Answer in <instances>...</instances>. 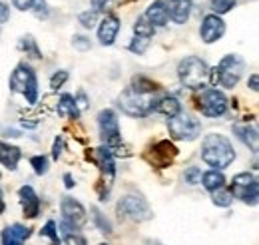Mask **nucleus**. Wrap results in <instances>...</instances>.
<instances>
[{
    "mask_svg": "<svg viewBox=\"0 0 259 245\" xmlns=\"http://www.w3.org/2000/svg\"><path fill=\"white\" fill-rule=\"evenodd\" d=\"M231 195L241 199L243 203L247 206H255L257 203V195H259V184L257 178L249 172H241L237 176H233V182H231Z\"/></svg>",
    "mask_w": 259,
    "mask_h": 245,
    "instance_id": "obj_7",
    "label": "nucleus"
},
{
    "mask_svg": "<svg viewBox=\"0 0 259 245\" xmlns=\"http://www.w3.org/2000/svg\"><path fill=\"white\" fill-rule=\"evenodd\" d=\"M74 184H76V182H74V178H72L70 174H64V185L66 187L70 189V187H74Z\"/></svg>",
    "mask_w": 259,
    "mask_h": 245,
    "instance_id": "obj_47",
    "label": "nucleus"
},
{
    "mask_svg": "<svg viewBox=\"0 0 259 245\" xmlns=\"http://www.w3.org/2000/svg\"><path fill=\"white\" fill-rule=\"evenodd\" d=\"M98 16H100V14H96L94 10H86V12H80V14H78V22H80L84 28L92 30V28L96 26Z\"/></svg>",
    "mask_w": 259,
    "mask_h": 245,
    "instance_id": "obj_32",
    "label": "nucleus"
},
{
    "mask_svg": "<svg viewBox=\"0 0 259 245\" xmlns=\"http://www.w3.org/2000/svg\"><path fill=\"white\" fill-rule=\"evenodd\" d=\"M4 136H6V138H20L22 134H20L18 130H10V128H8V130H4Z\"/></svg>",
    "mask_w": 259,
    "mask_h": 245,
    "instance_id": "obj_46",
    "label": "nucleus"
},
{
    "mask_svg": "<svg viewBox=\"0 0 259 245\" xmlns=\"http://www.w3.org/2000/svg\"><path fill=\"white\" fill-rule=\"evenodd\" d=\"M120 26L122 24H120V20L116 16H112V14L104 16V20L98 26V40H100V44L102 46H112L116 42V38H118Z\"/></svg>",
    "mask_w": 259,
    "mask_h": 245,
    "instance_id": "obj_15",
    "label": "nucleus"
},
{
    "mask_svg": "<svg viewBox=\"0 0 259 245\" xmlns=\"http://www.w3.org/2000/svg\"><path fill=\"white\" fill-rule=\"evenodd\" d=\"M211 201H213V206H218V208H229L231 201H233V195H231V191L226 189V185H224V187L211 191Z\"/></svg>",
    "mask_w": 259,
    "mask_h": 245,
    "instance_id": "obj_26",
    "label": "nucleus"
},
{
    "mask_svg": "<svg viewBox=\"0 0 259 245\" xmlns=\"http://www.w3.org/2000/svg\"><path fill=\"white\" fill-rule=\"evenodd\" d=\"M20 48L30 56V58H42V54H40V48H38V44H36V40H34L32 36H24L22 40H20Z\"/></svg>",
    "mask_w": 259,
    "mask_h": 245,
    "instance_id": "obj_28",
    "label": "nucleus"
},
{
    "mask_svg": "<svg viewBox=\"0 0 259 245\" xmlns=\"http://www.w3.org/2000/svg\"><path fill=\"white\" fill-rule=\"evenodd\" d=\"M154 112H160V114L167 116V118H174V116H178L182 112V104L174 96H163V98H160L154 104Z\"/></svg>",
    "mask_w": 259,
    "mask_h": 245,
    "instance_id": "obj_22",
    "label": "nucleus"
},
{
    "mask_svg": "<svg viewBox=\"0 0 259 245\" xmlns=\"http://www.w3.org/2000/svg\"><path fill=\"white\" fill-rule=\"evenodd\" d=\"M12 4H14L18 10H30L34 0H12Z\"/></svg>",
    "mask_w": 259,
    "mask_h": 245,
    "instance_id": "obj_43",
    "label": "nucleus"
},
{
    "mask_svg": "<svg viewBox=\"0 0 259 245\" xmlns=\"http://www.w3.org/2000/svg\"><path fill=\"white\" fill-rule=\"evenodd\" d=\"M120 4H128V2H134V0H118Z\"/></svg>",
    "mask_w": 259,
    "mask_h": 245,
    "instance_id": "obj_49",
    "label": "nucleus"
},
{
    "mask_svg": "<svg viewBox=\"0 0 259 245\" xmlns=\"http://www.w3.org/2000/svg\"><path fill=\"white\" fill-rule=\"evenodd\" d=\"M60 212H62V223L72 227V229H80L86 225L88 221V214H86V208L74 199V197H62V203H60Z\"/></svg>",
    "mask_w": 259,
    "mask_h": 245,
    "instance_id": "obj_11",
    "label": "nucleus"
},
{
    "mask_svg": "<svg viewBox=\"0 0 259 245\" xmlns=\"http://www.w3.org/2000/svg\"><path fill=\"white\" fill-rule=\"evenodd\" d=\"M150 42H152V38H144V36H134V40L130 42V52H134V54H144L146 50H148V46H150Z\"/></svg>",
    "mask_w": 259,
    "mask_h": 245,
    "instance_id": "obj_29",
    "label": "nucleus"
},
{
    "mask_svg": "<svg viewBox=\"0 0 259 245\" xmlns=\"http://www.w3.org/2000/svg\"><path fill=\"white\" fill-rule=\"evenodd\" d=\"M74 102H76V108H78V112H84V110L90 106V104H88V98H86V94H84V92L76 94Z\"/></svg>",
    "mask_w": 259,
    "mask_h": 245,
    "instance_id": "obj_41",
    "label": "nucleus"
},
{
    "mask_svg": "<svg viewBox=\"0 0 259 245\" xmlns=\"http://www.w3.org/2000/svg\"><path fill=\"white\" fill-rule=\"evenodd\" d=\"M226 32V22L222 20V16L218 14H207L203 16L201 20V26H199V36L205 44H213L218 42Z\"/></svg>",
    "mask_w": 259,
    "mask_h": 245,
    "instance_id": "obj_13",
    "label": "nucleus"
},
{
    "mask_svg": "<svg viewBox=\"0 0 259 245\" xmlns=\"http://www.w3.org/2000/svg\"><path fill=\"white\" fill-rule=\"evenodd\" d=\"M92 219H94V223H96V227L100 231H104V233H112V223L102 215V212L98 210V208H92Z\"/></svg>",
    "mask_w": 259,
    "mask_h": 245,
    "instance_id": "obj_31",
    "label": "nucleus"
},
{
    "mask_svg": "<svg viewBox=\"0 0 259 245\" xmlns=\"http://www.w3.org/2000/svg\"><path fill=\"white\" fill-rule=\"evenodd\" d=\"M233 134L251 150L253 153H257V130L253 128V126H249V124H237V126H233Z\"/></svg>",
    "mask_w": 259,
    "mask_h": 245,
    "instance_id": "obj_20",
    "label": "nucleus"
},
{
    "mask_svg": "<svg viewBox=\"0 0 259 245\" xmlns=\"http://www.w3.org/2000/svg\"><path fill=\"white\" fill-rule=\"evenodd\" d=\"M64 241L66 245H88L86 237H82L78 231H72V233H64Z\"/></svg>",
    "mask_w": 259,
    "mask_h": 245,
    "instance_id": "obj_38",
    "label": "nucleus"
},
{
    "mask_svg": "<svg viewBox=\"0 0 259 245\" xmlns=\"http://www.w3.org/2000/svg\"><path fill=\"white\" fill-rule=\"evenodd\" d=\"M259 78H257V74H251V76H249V80H247V86H249V88H251V90H253V92H257L259 90Z\"/></svg>",
    "mask_w": 259,
    "mask_h": 245,
    "instance_id": "obj_45",
    "label": "nucleus"
},
{
    "mask_svg": "<svg viewBox=\"0 0 259 245\" xmlns=\"http://www.w3.org/2000/svg\"><path fill=\"white\" fill-rule=\"evenodd\" d=\"M30 164H32L34 172L38 176H44L48 172V157L46 155H34L32 159H30Z\"/></svg>",
    "mask_w": 259,
    "mask_h": 245,
    "instance_id": "obj_35",
    "label": "nucleus"
},
{
    "mask_svg": "<svg viewBox=\"0 0 259 245\" xmlns=\"http://www.w3.org/2000/svg\"><path fill=\"white\" fill-rule=\"evenodd\" d=\"M235 2H237V0H209L211 10H213V14H218V16L229 12V10L235 6Z\"/></svg>",
    "mask_w": 259,
    "mask_h": 245,
    "instance_id": "obj_30",
    "label": "nucleus"
},
{
    "mask_svg": "<svg viewBox=\"0 0 259 245\" xmlns=\"http://www.w3.org/2000/svg\"><path fill=\"white\" fill-rule=\"evenodd\" d=\"M18 197H20V203H22L24 217H28V219L38 217V214H40V197L36 195L32 185H22L18 189Z\"/></svg>",
    "mask_w": 259,
    "mask_h": 245,
    "instance_id": "obj_16",
    "label": "nucleus"
},
{
    "mask_svg": "<svg viewBox=\"0 0 259 245\" xmlns=\"http://www.w3.org/2000/svg\"><path fill=\"white\" fill-rule=\"evenodd\" d=\"M32 235V229L22 225V223H12V225H6L2 229V235H0V243L2 245H24V241Z\"/></svg>",
    "mask_w": 259,
    "mask_h": 245,
    "instance_id": "obj_14",
    "label": "nucleus"
},
{
    "mask_svg": "<svg viewBox=\"0 0 259 245\" xmlns=\"http://www.w3.org/2000/svg\"><path fill=\"white\" fill-rule=\"evenodd\" d=\"M134 32H136V36H144V38H152L154 36V32L156 28L146 20V16L142 14V16H138V20H136V24H134Z\"/></svg>",
    "mask_w": 259,
    "mask_h": 245,
    "instance_id": "obj_27",
    "label": "nucleus"
},
{
    "mask_svg": "<svg viewBox=\"0 0 259 245\" xmlns=\"http://www.w3.org/2000/svg\"><path fill=\"white\" fill-rule=\"evenodd\" d=\"M20 157H22L20 148H16V146L6 144V142L0 140V164H2L4 168H8V170H16Z\"/></svg>",
    "mask_w": 259,
    "mask_h": 245,
    "instance_id": "obj_21",
    "label": "nucleus"
},
{
    "mask_svg": "<svg viewBox=\"0 0 259 245\" xmlns=\"http://www.w3.org/2000/svg\"><path fill=\"white\" fill-rule=\"evenodd\" d=\"M30 10H32L38 18H46V16H48L46 0H34V4H32V8H30Z\"/></svg>",
    "mask_w": 259,
    "mask_h": 245,
    "instance_id": "obj_39",
    "label": "nucleus"
},
{
    "mask_svg": "<svg viewBox=\"0 0 259 245\" xmlns=\"http://www.w3.org/2000/svg\"><path fill=\"white\" fill-rule=\"evenodd\" d=\"M167 130H169L174 140L194 142L195 138L201 134V122H199V118H195L192 114L180 112L178 116L167 120Z\"/></svg>",
    "mask_w": 259,
    "mask_h": 245,
    "instance_id": "obj_6",
    "label": "nucleus"
},
{
    "mask_svg": "<svg viewBox=\"0 0 259 245\" xmlns=\"http://www.w3.org/2000/svg\"><path fill=\"white\" fill-rule=\"evenodd\" d=\"M154 94H140L132 88H126L118 98V106L122 108V112L130 118H144L150 112H154Z\"/></svg>",
    "mask_w": 259,
    "mask_h": 245,
    "instance_id": "obj_4",
    "label": "nucleus"
},
{
    "mask_svg": "<svg viewBox=\"0 0 259 245\" xmlns=\"http://www.w3.org/2000/svg\"><path fill=\"white\" fill-rule=\"evenodd\" d=\"M94 161L98 164V168L102 170V174L106 176L108 184H112V178L116 174V161H114V152L106 146H100L94 150Z\"/></svg>",
    "mask_w": 259,
    "mask_h": 245,
    "instance_id": "obj_17",
    "label": "nucleus"
},
{
    "mask_svg": "<svg viewBox=\"0 0 259 245\" xmlns=\"http://www.w3.org/2000/svg\"><path fill=\"white\" fill-rule=\"evenodd\" d=\"M176 155H178V148L169 140H160L158 144H154L150 148V152L146 153V159L156 168H167Z\"/></svg>",
    "mask_w": 259,
    "mask_h": 245,
    "instance_id": "obj_12",
    "label": "nucleus"
},
{
    "mask_svg": "<svg viewBox=\"0 0 259 245\" xmlns=\"http://www.w3.org/2000/svg\"><path fill=\"white\" fill-rule=\"evenodd\" d=\"M130 88L136 90V92H140V94H156L158 92V84H156L154 80L146 78V76H134Z\"/></svg>",
    "mask_w": 259,
    "mask_h": 245,
    "instance_id": "obj_25",
    "label": "nucleus"
},
{
    "mask_svg": "<svg viewBox=\"0 0 259 245\" xmlns=\"http://www.w3.org/2000/svg\"><path fill=\"white\" fill-rule=\"evenodd\" d=\"M10 90L22 94L28 104L38 102V80H36V74L30 66H26V64L16 66V70L10 76Z\"/></svg>",
    "mask_w": 259,
    "mask_h": 245,
    "instance_id": "obj_5",
    "label": "nucleus"
},
{
    "mask_svg": "<svg viewBox=\"0 0 259 245\" xmlns=\"http://www.w3.org/2000/svg\"><path fill=\"white\" fill-rule=\"evenodd\" d=\"M199 182H201V185L211 193V191H215V189H220V187L226 185V178H224V174H222L220 170H209V172L201 174Z\"/></svg>",
    "mask_w": 259,
    "mask_h": 245,
    "instance_id": "obj_23",
    "label": "nucleus"
},
{
    "mask_svg": "<svg viewBox=\"0 0 259 245\" xmlns=\"http://www.w3.org/2000/svg\"><path fill=\"white\" fill-rule=\"evenodd\" d=\"M68 78H70V74H68L66 70H58L56 74H52V78H50V90H52V92L60 90L66 82H68Z\"/></svg>",
    "mask_w": 259,
    "mask_h": 245,
    "instance_id": "obj_33",
    "label": "nucleus"
},
{
    "mask_svg": "<svg viewBox=\"0 0 259 245\" xmlns=\"http://www.w3.org/2000/svg\"><path fill=\"white\" fill-rule=\"evenodd\" d=\"M178 78L190 90H203L209 82V66L197 56H186L178 64Z\"/></svg>",
    "mask_w": 259,
    "mask_h": 245,
    "instance_id": "obj_2",
    "label": "nucleus"
},
{
    "mask_svg": "<svg viewBox=\"0 0 259 245\" xmlns=\"http://www.w3.org/2000/svg\"><path fill=\"white\" fill-rule=\"evenodd\" d=\"M201 159L211 166V170H226L235 159V150L231 142L222 134H207L201 140Z\"/></svg>",
    "mask_w": 259,
    "mask_h": 245,
    "instance_id": "obj_1",
    "label": "nucleus"
},
{
    "mask_svg": "<svg viewBox=\"0 0 259 245\" xmlns=\"http://www.w3.org/2000/svg\"><path fill=\"white\" fill-rule=\"evenodd\" d=\"M62 152H64V140L58 136V138L54 140V146H52V157L58 159V157L62 155Z\"/></svg>",
    "mask_w": 259,
    "mask_h": 245,
    "instance_id": "obj_42",
    "label": "nucleus"
},
{
    "mask_svg": "<svg viewBox=\"0 0 259 245\" xmlns=\"http://www.w3.org/2000/svg\"><path fill=\"white\" fill-rule=\"evenodd\" d=\"M146 20L154 26V28H160V26H165L167 24V20H169V16H167V8H165V2L163 0H156V2H152L150 6H148V10H146Z\"/></svg>",
    "mask_w": 259,
    "mask_h": 245,
    "instance_id": "obj_19",
    "label": "nucleus"
},
{
    "mask_svg": "<svg viewBox=\"0 0 259 245\" xmlns=\"http://www.w3.org/2000/svg\"><path fill=\"white\" fill-rule=\"evenodd\" d=\"M100 245H106V243H100Z\"/></svg>",
    "mask_w": 259,
    "mask_h": 245,
    "instance_id": "obj_50",
    "label": "nucleus"
},
{
    "mask_svg": "<svg viewBox=\"0 0 259 245\" xmlns=\"http://www.w3.org/2000/svg\"><path fill=\"white\" fill-rule=\"evenodd\" d=\"M8 16H10V10H8V6L0 2V24H4V22L8 20Z\"/></svg>",
    "mask_w": 259,
    "mask_h": 245,
    "instance_id": "obj_44",
    "label": "nucleus"
},
{
    "mask_svg": "<svg viewBox=\"0 0 259 245\" xmlns=\"http://www.w3.org/2000/svg\"><path fill=\"white\" fill-rule=\"evenodd\" d=\"M98 128L100 136L106 142V148L118 150L122 146V136H120V122L114 110H102L98 114Z\"/></svg>",
    "mask_w": 259,
    "mask_h": 245,
    "instance_id": "obj_8",
    "label": "nucleus"
},
{
    "mask_svg": "<svg viewBox=\"0 0 259 245\" xmlns=\"http://www.w3.org/2000/svg\"><path fill=\"white\" fill-rule=\"evenodd\" d=\"M167 16L176 24H186L192 14V0H167Z\"/></svg>",
    "mask_w": 259,
    "mask_h": 245,
    "instance_id": "obj_18",
    "label": "nucleus"
},
{
    "mask_svg": "<svg viewBox=\"0 0 259 245\" xmlns=\"http://www.w3.org/2000/svg\"><path fill=\"white\" fill-rule=\"evenodd\" d=\"M40 235H46L52 239V245H60V237H58V229H56V221H48L42 229H40Z\"/></svg>",
    "mask_w": 259,
    "mask_h": 245,
    "instance_id": "obj_34",
    "label": "nucleus"
},
{
    "mask_svg": "<svg viewBox=\"0 0 259 245\" xmlns=\"http://www.w3.org/2000/svg\"><path fill=\"white\" fill-rule=\"evenodd\" d=\"M56 112H58V116H66V118H72V120L80 118V112H78L76 102H74V96H70V94L60 96L58 106H56Z\"/></svg>",
    "mask_w": 259,
    "mask_h": 245,
    "instance_id": "obj_24",
    "label": "nucleus"
},
{
    "mask_svg": "<svg viewBox=\"0 0 259 245\" xmlns=\"http://www.w3.org/2000/svg\"><path fill=\"white\" fill-rule=\"evenodd\" d=\"M199 178H201V170H199L197 166H192V168H188V170L184 172V180H186L190 185L197 184V182H199Z\"/></svg>",
    "mask_w": 259,
    "mask_h": 245,
    "instance_id": "obj_37",
    "label": "nucleus"
},
{
    "mask_svg": "<svg viewBox=\"0 0 259 245\" xmlns=\"http://www.w3.org/2000/svg\"><path fill=\"white\" fill-rule=\"evenodd\" d=\"M118 215L132 221H148L154 214L142 195H126L118 201Z\"/></svg>",
    "mask_w": 259,
    "mask_h": 245,
    "instance_id": "obj_9",
    "label": "nucleus"
},
{
    "mask_svg": "<svg viewBox=\"0 0 259 245\" xmlns=\"http://www.w3.org/2000/svg\"><path fill=\"white\" fill-rule=\"evenodd\" d=\"M243 70H245V62L241 60L237 54H227L226 58L218 64V68L209 70V82L231 90V88L237 86Z\"/></svg>",
    "mask_w": 259,
    "mask_h": 245,
    "instance_id": "obj_3",
    "label": "nucleus"
},
{
    "mask_svg": "<svg viewBox=\"0 0 259 245\" xmlns=\"http://www.w3.org/2000/svg\"><path fill=\"white\" fill-rule=\"evenodd\" d=\"M197 108L205 118H220L227 112V98L218 88H209L197 98Z\"/></svg>",
    "mask_w": 259,
    "mask_h": 245,
    "instance_id": "obj_10",
    "label": "nucleus"
},
{
    "mask_svg": "<svg viewBox=\"0 0 259 245\" xmlns=\"http://www.w3.org/2000/svg\"><path fill=\"white\" fill-rule=\"evenodd\" d=\"M112 0H92V10L96 14H106V10L110 8Z\"/></svg>",
    "mask_w": 259,
    "mask_h": 245,
    "instance_id": "obj_40",
    "label": "nucleus"
},
{
    "mask_svg": "<svg viewBox=\"0 0 259 245\" xmlns=\"http://www.w3.org/2000/svg\"><path fill=\"white\" fill-rule=\"evenodd\" d=\"M4 208L6 206H4V199H2V193H0V214H4Z\"/></svg>",
    "mask_w": 259,
    "mask_h": 245,
    "instance_id": "obj_48",
    "label": "nucleus"
},
{
    "mask_svg": "<svg viewBox=\"0 0 259 245\" xmlns=\"http://www.w3.org/2000/svg\"><path fill=\"white\" fill-rule=\"evenodd\" d=\"M72 46H74L76 50H80V52H86V50H90V48H92V42H90V38L76 34V36L72 38Z\"/></svg>",
    "mask_w": 259,
    "mask_h": 245,
    "instance_id": "obj_36",
    "label": "nucleus"
}]
</instances>
